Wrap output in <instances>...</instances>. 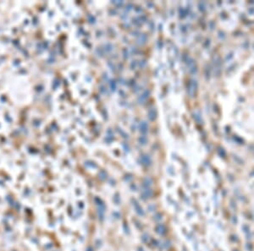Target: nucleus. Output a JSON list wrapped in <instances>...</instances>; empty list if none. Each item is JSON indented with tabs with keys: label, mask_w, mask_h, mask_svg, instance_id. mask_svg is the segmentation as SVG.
Wrapping results in <instances>:
<instances>
[{
	"label": "nucleus",
	"mask_w": 254,
	"mask_h": 251,
	"mask_svg": "<svg viewBox=\"0 0 254 251\" xmlns=\"http://www.w3.org/2000/svg\"><path fill=\"white\" fill-rule=\"evenodd\" d=\"M152 195H153V192H152L151 190H145V191H143V193H142V197L143 198H149V197H151L152 196Z\"/></svg>",
	"instance_id": "20e7f679"
},
{
	"label": "nucleus",
	"mask_w": 254,
	"mask_h": 251,
	"mask_svg": "<svg viewBox=\"0 0 254 251\" xmlns=\"http://www.w3.org/2000/svg\"><path fill=\"white\" fill-rule=\"evenodd\" d=\"M132 203H133L132 205H133V207H134L136 213L138 216H140V217H143V216L145 215V212H144V211H143L142 207L141 206L140 204L137 202L136 199H132Z\"/></svg>",
	"instance_id": "f03ea898"
},
{
	"label": "nucleus",
	"mask_w": 254,
	"mask_h": 251,
	"mask_svg": "<svg viewBox=\"0 0 254 251\" xmlns=\"http://www.w3.org/2000/svg\"><path fill=\"white\" fill-rule=\"evenodd\" d=\"M95 204H96V206H97V210L98 218H99L100 221H103L104 219V213H105V210H106L105 204L103 202L102 199H100L98 198L95 199Z\"/></svg>",
	"instance_id": "f257e3e1"
},
{
	"label": "nucleus",
	"mask_w": 254,
	"mask_h": 251,
	"mask_svg": "<svg viewBox=\"0 0 254 251\" xmlns=\"http://www.w3.org/2000/svg\"><path fill=\"white\" fill-rule=\"evenodd\" d=\"M113 217H115V218L119 219L120 217V213H119V212H113Z\"/></svg>",
	"instance_id": "0eeeda50"
},
{
	"label": "nucleus",
	"mask_w": 254,
	"mask_h": 251,
	"mask_svg": "<svg viewBox=\"0 0 254 251\" xmlns=\"http://www.w3.org/2000/svg\"><path fill=\"white\" fill-rule=\"evenodd\" d=\"M155 232H156L159 235H164L167 232L166 227L162 223L158 224V225H156V227H155Z\"/></svg>",
	"instance_id": "7ed1b4c3"
},
{
	"label": "nucleus",
	"mask_w": 254,
	"mask_h": 251,
	"mask_svg": "<svg viewBox=\"0 0 254 251\" xmlns=\"http://www.w3.org/2000/svg\"><path fill=\"white\" fill-rule=\"evenodd\" d=\"M148 239H149V235L147 233H144L142 235V240L144 243H147V241H148Z\"/></svg>",
	"instance_id": "39448f33"
},
{
	"label": "nucleus",
	"mask_w": 254,
	"mask_h": 251,
	"mask_svg": "<svg viewBox=\"0 0 254 251\" xmlns=\"http://www.w3.org/2000/svg\"><path fill=\"white\" fill-rule=\"evenodd\" d=\"M138 251H144V250L142 248V247H139V249H138Z\"/></svg>",
	"instance_id": "6e6552de"
},
{
	"label": "nucleus",
	"mask_w": 254,
	"mask_h": 251,
	"mask_svg": "<svg viewBox=\"0 0 254 251\" xmlns=\"http://www.w3.org/2000/svg\"><path fill=\"white\" fill-rule=\"evenodd\" d=\"M161 219H162V215H161L160 213L156 214V215H155V217H153V220H154V221H160Z\"/></svg>",
	"instance_id": "423d86ee"
}]
</instances>
